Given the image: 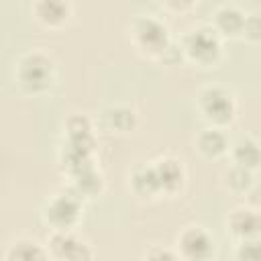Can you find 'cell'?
<instances>
[{"mask_svg":"<svg viewBox=\"0 0 261 261\" xmlns=\"http://www.w3.org/2000/svg\"><path fill=\"white\" fill-rule=\"evenodd\" d=\"M55 77H57L55 59L51 57V53L43 49H33L20 55V59L14 65V82L29 96L47 94L53 88Z\"/></svg>","mask_w":261,"mask_h":261,"instance_id":"obj_1","label":"cell"},{"mask_svg":"<svg viewBox=\"0 0 261 261\" xmlns=\"http://www.w3.org/2000/svg\"><path fill=\"white\" fill-rule=\"evenodd\" d=\"M128 39L137 47L139 53L161 59L167 47L171 45L169 29L155 14H139L128 24Z\"/></svg>","mask_w":261,"mask_h":261,"instance_id":"obj_2","label":"cell"},{"mask_svg":"<svg viewBox=\"0 0 261 261\" xmlns=\"http://www.w3.org/2000/svg\"><path fill=\"white\" fill-rule=\"evenodd\" d=\"M184 57L196 65L210 67L222 59V37L214 31L212 24H202L188 31L181 41Z\"/></svg>","mask_w":261,"mask_h":261,"instance_id":"obj_3","label":"cell"},{"mask_svg":"<svg viewBox=\"0 0 261 261\" xmlns=\"http://www.w3.org/2000/svg\"><path fill=\"white\" fill-rule=\"evenodd\" d=\"M196 106L202 114V118L210 124V126H228L234 118H237V100L234 94L218 84L206 86L198 92L196 98Z\"/></svg>","mask_w":261,"mask_h":261,"instance_id":"obj_4","label":"cell"},{"mask_svg":"<svg viewBox=\"0 0 261 261\" xmlns=\"http://www.w3.org/2000/svg\"><path fill=\"white\" fill-rule=\"evenodd\" d=\"M82 200L84 198H80L73 190L53 194L43 204V210H41L43 222L51 230H73L80 224L82 214H84Z\"/></svg>","mask_w":261,"mask_h":261,"instance_id":"obj_5","label":"cell"},{"mask_svg":"<svg viewBox=\"0 0 261 261\" xmlns=\"http://www.w3.org/2000/svg\"><path fill=\"white\" fill-rule=\"evenodd\" d=\"M214 249H216L214 237L200 224L184 226L175 237V251L179 253V259H190V261L210 259L214 255Z\"/></svg>","mask_w":261,"mask_h":261,"instance_id":"obj_6","label":"cell"},{"mask_svg":"<svg viewBox=\"0 0 261 261\" xmlns=\"http://www.w3.org/2000/svg\"><path fill=\"white\" fill-rule=\"evenodd\" d=\"M47 249L51 259H69V261H86L94 257V251L86 239H82L75 230H51Z\"/></svg>","mask_w":261,"mask_h":261,"instance_id":"obj_7","label":"cell"},{"mask_svg":"<svg viewBox=\"0 0 261 261\" xmlns=\"http://www.w3.org/2000/svg\"><path fill=\"white\" fill-rule=\"evenodd\" d=\"M153 167H155V173H157V179H159L161 194L175 196L177 192L184 190L188 175H186V167L179 159H175L171 155H165V157H159L157 161H153Z\"/></svg>","mask_w":261,"mask_h":261,"instance_id":"obj_8","label":"cell"},{"mask_svg":"<svg viewBox=\"0 0 261 261\" xmlns=\"http://www.w3.org/2000/svg\"><path fill=\"white\" fill-rule=\"evenodd\" d=\"M226 228L237 241L261 234V210H255L249 204L232 208L226 216Z\"/></svg>","mask_w":261,"mask_h":261,"instance_id":"obj_9","label":"cell"},{"mask_svg":"<svg viewBox=\"0 0 261 261\" xmlns=\"http://www.w3.org/2000/svg\"><path fill=\"white\" fill-rule=\"evenodd\" d=\"M31 14L47 29H61L71 16V4L69 0H33Z\"/></svg>","mask_w":261,"mask_h":261,"instance_id":"obj_10","label":"cell"},{"mask_svg":"<svg viewBox=\"0 0 261 261\" xmlns=\"http://www.w3.org/2000/svg\"><path fill=\"white\" fill-rule=\"evenodd\" d=\"M128 190L139 198V200H153L161 194L159 179L155 173L153 163H141L135 165L128 173Z\"/></svg>","mask_w":261,"mask_h":261,"instance_id":"obj_11","label":"cell"},{"mask_svg":"<svg viewBox=\"0 0 261 261\" xmlns=\"http://www.w3.org/2000/svg\"><path fill=\"white\" fill-rule=\"evenodd\" d=\"M247 14L232 4H222L214 10L212 14V27L214 31L222 37V39H239L243 33V24H245Z\"/></svg>","mask_w":261,"mask_h":261,"instance_id":"obj_12","label":"cell"},{"mask_svg":"<svg viewBox=\"0 0 261 261\" xmlns=\"http://www.w3.org/2000/svg\"><path fill=\"white\" fill-rule=\"evenodd\" d=\"M194 145H196L198 153L202 157H206V159H220L230 149L228 137L224 135V130L220 126H206V128H202L196 135Z\"/></svg>","mask_w":261,"mask_h":261,"instance_id":"obj_13","label":"cell"},{"mask_svg":"<svg viewBox=\"0 0 261 261\" xmlns=\"http://www.w3.org/2000/svg\"><path fill=\"white\" fill-rule=\"evenodd\" d=\"M49 257L51 255H49L47 245H41L39 241L29 239V237H20L12 241L2 253L4 261H43Z\"/></svg>","mask_w":261,"mask_h":261,"instance_id":"obj_14","label":"cell"},{"mask_svg":"<svg viewBox=\"0 0 261 261\" xmlns=\"http://www.w3.org/2000/svg\"><path fill=\"white\" fill-rule=\"evenodd\" d=\"M228 155L232 163L247 167L251 171H257L261 167V143L253 137H239L234 143H230Z\"/></svg>","mask_w":261,"mask_h":261,"instance_id":"obj_15","label":"cell"},{"mask_svg":"<svg viewBox=\"0 0 261 261\" xmlns=\"http://www.w3.org/2000/svg\"><path fill=\"white\" fill-rule=\"evenodd\" d=\"M102 126L108 133L126 135L137 126V112L130 106H108L102 110Z\"/></svg>","mask_w":261,"mask_h":261,"instance_id":"obj_16","label":"cell"},{"mask_svg":"<svg viewBox=\"0 0 261 261\" xmlns=\"http://www.w3.org/2000/svg\"><path fill=\"white\" fill-rule=\"evenodd\" d=\"M255 171L247 169V167H241L237 163H230L224 171H222V184L224 188L230 192V194H237V196H247V192L255 186V177H253Z\"/></svg>","mask_w":261,"mask_h":261,"instance_id":"obj_17","label":"cell"},{"mask_svg":"<svg viewBox=\"0 0 261 261\" xmlns=\"http://www.w3.org/2000/svg\"><path fill=\"white\" fill-rule=\"evenodd\" d=\"M71 177H73V192L80 198H96L104 188V179L94 165H86L84 169L71 173Z\"/></svg>","mask_w":261,"mask_h":261,"instance_id":"obj_18","label":"cell"},{"mask_svg":"<svg viewBox=\"0 0 261 261\" xmlns=\"http://www.w3.org/2000/svg\"><path fill=\"white\" fill-rule=\"evenodd\" d=\"M234 259H239V261H261V234L237 241Z\"/></svg>","mask_w":261,"mask_h":261,"instance_id":"obj_19","label":"cell"},{"mask_svg":"<svg viewBox=\"0 0 261 261\" xmlns=\"http://www.w3.org/2000/svg\"><path fill=\"white\" fill-rule=\"evenodd\" d=\"M241 39H245L249 43H261V14H253V12L247 14Z\"/></svg>","mask_w":261,"mask_h":261,"instance_id":"obj_20","label":"cell"},{"mask_svg":"<svg viewBox=\"0 0 261 261\" xmlns=\"http://www.w3.org/2000/svg\"><path fill=\"white\" fill-rule=\"evenodd\" d=\"M145 259H179V253L175 249H161V247H151L143 255Z\"/></svg>","mask_w":261,"mask_h":261,"instance_id":"obj_21","label":"cell"},{"mask_svg":"<svg viewBox=\"0 0 261 261\" xmlns=\"http://www.w3.org/2000/svg\"><path fill=\"white\" fill-rule=\"evenodd\" d=\"M167 10H173V12H184V10H190L192 6L198 4V0H159Z\"/></svg>","mask_w":261,"mask_h":261,"instance_id":"obj_22","label":"cell"}]
</instances>
